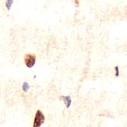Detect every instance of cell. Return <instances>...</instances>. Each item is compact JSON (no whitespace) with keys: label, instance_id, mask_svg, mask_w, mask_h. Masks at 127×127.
Returning <instances> with one entry per match:
<instances>
[{"label":"cell","instance_id":"1","mask_svg":"<svg viewBox=\"0 0 127 127\" xmlns=\"http://www.w3.org/2000/svg\"><path fill=\"white\" fill-rule=\"evenodd\" d=\"M45 120V116L41 110H38L35 114L34 119L33 127H41L43 124Z\"/></svg>","mask_w":127,"mask_h":127},{"label":"cell","instance_id":"2","mask_svg":"<svg viewBox=\"0 0 127 127\" xmlns=\"http://www.w3.org/2000/svg\"><path fill=\"white\" fill-rule=\"evenodd\" d=\"M36 61V56L34 54H27L24 56V62L28 68H31L34 65Z\"/></svg>","mask_w":127,"mask_h":127},{"label":"cell","instance_id":"3","mask_svg":"<svg viewBox=\"0 0 127 127\" xmlns=\"http://www.w3.org/2000/svg\"><path fill=\"white\" fill-rule=\"evenodd\" d=\"M62 98H63L62 100L65 103L67 108H69V107L71 106V102H72V99H71V97L67 95V96H62Z\"/></svg>","mask_w":127,"mask_h":127},{"label":"cell","instance_id":"4","mask_svg":"<svg viewBox=\"0 0 127 127\" xmlns=\"http://www.w3.org/2000/svg\"><path fill=\"white\" fill-rule=\"evenodd\" d=\"M29 88H30V87H29V85L28 82L23 83V85H22V89H23V90L25 92H27L29 90Z\"/></svg>","mask_w":127,"mask_h":127},{"label":"cell","instance_id":"5","mask_svg":"<svg viewBox=\"0 0 127 127\" xmlns=\"http://www.w3.org/2000/svg\"><path fill=\"white\" fill-rule=\"evenodd\" d=\"M13 1H12V0H8V1H6V3H5L6 8H7L8 10H10V8H11L12 4H13Z\"/></svg>","mask_w":127,"mask_h":127},{"label":"cell","instance_id":"6","mask_svg":"<svg viewBox=\"0 0 127 127\" xmlns=\"http://www.w3.org/2000/svg\"><path fill=\"white\" fill-rule=\"evenodd\" d=\"M114 71H115V75L116 77H118L120 75V69L118 66H116L114 67Z\"/></svg>","mask_w":127,"mask_h":127}]
</instances>
